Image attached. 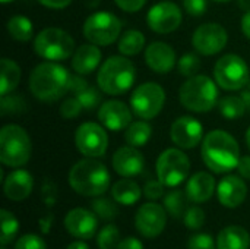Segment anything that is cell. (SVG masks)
I'll list each match as a JSON object with an SVG mask.
<instances>
[{"mask_svg":"<svg viewBox=\"0 0 250 249\" xmlns=\"http://www.w3.org/2000/svg\"><path fill=\"white\" fill-rule=\"evenodd\" d=\"M229 35L223 25L209 22L198 26L192 35L193 48L202 56H214L227 45Z\"/></svg>","mask_w":250,"mask_h":249,"instance_id":"cell-13","label":"cell"},{"mask_svg":"<svg viewBox=\"0 0 250 249\" xmlns=\"http://www.w3.org/2000/svg\"><path fill=\"white\" fill-rule=\"evenodd\" d=\"M122 22L120 19L105 10L94 12L83 23L85 38L95 45H110L120 38Z\"/></svg>","mask_w":250,"mask_h":249,"instance_id":"cell-8","label":"cell"},{"mask_svg":"<svg viewBox=\"0 0 250 249\" xmlns=\"http://www.w3.org/2000/svg\"><path fill=\"white\" fill-rule=\"evenodd\" d=\"M98 119L101 125L111 132L126 131V128L132 123V112L126 103L120 100H108L101 104Z\"/></svg>","mask_w":250,"mask_h":249,"instance_id":"cell-18","label":"cell"},{"mask_svg":"<svg viewBox=\"0 0 250 249\" xmlns=\"http://www.w3.org/2000/svg\"><path fill=\"white\" fill-rule=\"evenodd\" d=\"M34 51L48 62H62L73 54L75 40L62 28H44L34 38Z\"/></svg>","mask_w":250,"mask_h":249,"instance_id":"cell-7","label":"cell"},{"mask_svg":"<svg viewBox=\"0 0 250 249\" xmlns=\"http://www.w3.org/2000/svg\"><path fill=\"white\" fill-rule=\"evenodd\" d=\"M182 19L183 15L180 7L170 0L155 3L146 15V23L149 29L157 34H170L176 31L180 26Z\"/></svg>","mask_w":250,"mask_h":249,"instance_id":"cell-14","label":"cell"},{"mask_svg":"<svg viewBox=\"0 0 250 249\" xmlns=\"http://www.w3.org/2000/svg\"><path fill=\"white\" fill-rule=\"evenodd\" d=\"M201 156L205 166L214 173H227L237 169L240 160V147L233 135L215 129L202 139Z\"/></svg>","mask_w":250,"mask_h":249,"instance_id":"cell-1","label":"cell"},{"mask_svg":"<svg viewBox=\"0 0 250 249\" xmlns=\"http://www.w3.org/2000/svg\"><path fill=\"white\" fill-rule=\"evenodd\" d=\"M215 179L208 172H198L189 178L186 183L188 200L195 204H202L211 200L215 191Z\"/></svg>","mask_w":250,"mask_h":249,"instance_id":"cell-23","label":"cell"},{"mask_svg":"<svg viewBox=\"0 0 250 249\" xmlns=\"http://www.w3.org/2000/svg\"><path fill=\"white\" fill-rule=\"evenodd\" d=\"M114 3H116L122 10L133 13V12L141 10V9L145 6L146 0H114Z\"/></svg>","mask_w":250,"mask_h":249,"instance_id":"cell-46","label":"cell"},{"mask_svg":"<svg viewBox=\"0 0 250 249\" xmlns=\"http://www.w3.org/2000/svg\"><path fill=\"white\" fill-rule=\"evenodd\" d=\"M91 207H92V211L97 214V217L101 220L111 222L119 214V208H117L116 203H113L108 198H103L101 195L91 203Z\"/></svg>","mask_w":250,"mask_h":249,"instance_id":"cell-35","label":"cell"},{"mask_svg":"<svg viewBox=\"0 0 250 249\" xmlns=\"http://www.w3.org/2000/svg\"><path fill=\"white\" fill-rule=\"evenodd\" d=\"M239 6H240L245 12H248V10H250V0H239Z\"/></svg>","mask_w":250,"mask_h":249,"instance_id":"cell-53","label":"cell"},{"mask_svg":"<svg viewBox=\"0 0 250 249\" xmlns=\"http://www.w3.org/2000/svg\"><path fill=\"white\" fill-rule=\"evenodd\" d=\"M0 95L10 94L21 81V68L12 59L3 57L0 60Z\"/></svg>","mask_w":250,"mask_h":249,"instance_id":"cell-28","label":"cell"},{"mask_svg":"<svg viewBox=\"0 0 250 249\" xmlns=\"http://www.w3.org/2000/svg\"><path fill=\"white\" fill-rule=\"evenodd\" d=\"M237 170H239V173H240V176L243 179L250 181V156L240 157L239 164H237Z\"/></svg>","mask_w":250,"mask_h":249,"instance_id":"cell-47","label":"cell"},{"mask_svg":"<svg viewBox=\"0 0 250 249\" xmlns=\"http://www.w3.org/2000/svg\"><path fill=\"white\" fill-rule=\"evenodd\" d=\"M70 90L75 92V97L81 101L83 110H94L101 103V92L95 87L89 85L88 81L81 78V75L72 76Z\"/></svg>","mask_w":250,"mask_h":249,"instance_id":"cell-26","label":"cell"},{"mask_svg":"<svg viewBox=\"0 0 250 249\" xmlns=\"http://www.w3.org/2000/svg\"><path fill=\"white\" fill-rule=\"evenodd\" d=\"M242 92H240V97L243 98V101L246 103V107L250 109V81L240 90Z\"/></svg>","mask_w":250,"mask_h":249,"instance_id":"cell-51","label":"cell"},{"mask_svg":"<svg viewBox=\"0 0 250 249\" xmlns=\"http://www.w3.org/2000/svg\"><path fill=\"white\" fill-rule=\"evenodd\" d=\"M101 50L95 44H82L79 45L72 57V68L78 75L92 73L101 63Z\"/></svg>","mask_w":250,"mask_h":249,"instance_id":"cell-24","label":"cell"},{"mask_svg":"<svg viewBox=\"0 0 250 249\" xmlns=\"http://www.w3.org/2000/svg\"><path fill=\"white\" fill-rule=\"evenodd\" d=\"M167 225V211L163 205L149 201L141 205L135 216L136 230L148 239L160 236Z\"/></svg>","mask_w":250,"mask_h":249,"instance_id":"cell-15","label":"cell"},{"mask_svg":"<svg viewBox=\"0 0 250 249\" xmlns=\"http://www.w3.org/2000/svg\"><path fill=\"white\" fill-rule=\"evenodd\" d=\"M170 138L179 148L192 150L196 145H199V142H202V123L192 116H180L171 123Z\"/></svg>","mask_w":250,"mask_h":249,"instance_id":"cell-16","label":"cell"},{"mask_svg":"<svg viewBox=\"0 0 250 249\" xmlns=\"http://www.w3.org/2000/svg\"><path fill=\"white\" fill-rule=\"evenodd\" d=\"M240 26H242V32L245 34V37L250 40V10L245 12V15L242 16Z\"/></svg>","mask_w":250,"mask_h":249,"instance_id":"cell-50","label":"cell"},{"mask_svg":"<svg viewBox=\"0 0 250 249\" xmlns=\"http://www.w3.org/2000/svg\"><path fill=\"white\" fill-rule=\"evenodd\" d=\"M157 178L168 188H176L186 181L190 172L189 157L177 148H167L157 160Z\"/></svg>","mask_w":250,"mask_h":249,"instance_id":"cell-10","label":"cell"},{"mask_svg":"<svg viewBox=\"0 0 250 249\" xmlns=\"http://www.w3.org/2000/svg\"><path fill=\"white\" fill-rule=\"evenodd\" d=\"M1 249H7V248H6V247H3V245H1Z\"/></svg>","mask_w":250,"mask_h":249,"instance_id":"cell-57","label":"cell"},{"mask_svg":"<svg viewBox=\"0 0 250 249\" xmlns=\"http://www.w3.org/2000/svg\"><path fill=\"white\" fill-rule=\"evenodd\" d=\"M0 220H1V236H0V244L3 247H7L9 244H12L19 232V222L15 217V214H12L7 210H1L0 211Z\"/></svg>","mask_w":250,"mask_h":249,"instance_id":"cell-34","label":"cell"},{"mask_svg":"<svg viewBox=\"0 0 250 249\" xmlns=\"http://www.w3.org/2000/svg\"><path fill=\"white\" fill-rule=\"evenodd\" d=\"M183 7L190 16L199 18L207 12L208 3L207 0H183Z\"/></svg>","mask_w":250,"mask_h":249,"instance_id":"cell-44","label":"cell"},{"mask_svg":"<svg viewBox=\"0 0 250 249\" xmlns=\"http://www.w3.org/2000/svg\"><path fill=\"white\" fill-rule=\"evenodd\" d=\"M141 188L139 185L132 181L130 178H123L117 181L111 188V197L117 204L122 205H133L141 198Z\"/></svg>","mask_w":250,"mask_h":249,"instance_id":"cell-27","label":"cell"},{"mask_svg":"<svg viewBox=\"0 0 250 249\" xmlns=\"http://www.w3.org/2000/svg\"><path fill=\"white\" fill-rule=\"evenodd\" d=\"M250 235L242 226H227L217 236V249H249Z\"/></svg>","mask_w":250,"mask_h":249,"instance_id":"cell-25","label":"cell"},{"mask_svg":"<svg viewBox=\"0 0 250 249\" xmlns=\"http://www.w3.org/2000/svg\"><path fill=\"white\" fill-rule=\"evenodd\" d=\"M6 28H7L9 35L13 40L21 41V43H26L34 37V25L23 15H15L9 18Z\"/></svg>","mask_w":250,"mask_h":249,"instance_id":"cell-30","label":"cell"},{"mask_svg":"<svg viewBox=\"0 0 250 249\" xmlns=\"http://www.w3.org/2000/svg\"><path fill=\"white\" fill-rule=\"evenodd\" d=\"M166 103V91L155 82H144L138 85L130 95L132 112L144 120L154 119L160 114Z\"/></svg>","mask_w":250,"mask_h":249,"instance_id":"cell-11","label":"cell"},{"mask_svg":"<svg viewBox=\"0 0 250 249\" xmlns=\"http://www.w3.org/2000/svg\"><path fill=\"white\" fill-rule=\"evenodd\" d=\"M188 249H217V241L208 233H196L189 238Z\"/></svg>","mask_w":250,"mask_h":249,"instance_id":"cell-40","label":"cell"},{"mask_svg":"<svg viewBox=\"0 0 250 249\" xmlns=\"http://www.w3.org/2000/svg\"><path fill=\"white\" fill-rule=\"evenodd\" d=\"M145 62L155 73H168L176 66V51L163 41H154L145 48Z\"/></svg>","mask_w":250,"mask_h":249,"instance_id":"cell-21","label":"cell"},{"mask_svg":"<svg viewBox=\"0 0 250 249\" xmlns=\"http://www.w3.org/2000/svg\"><path fill=\"white\" fill-rule=\"evenodd\" d=\"M177 69L182 76L192 78V76L198 75V70L201 69V60L195 53H186L179 59Z\"/></svg>","mask_w":250,"mask_h":249,"instance_id":"cell-37","label":"cell"},{"mask_svg":"<svg viewBox=\"0 0 250 249\" xmlns=\"http://www.w3.org/2000/svg\"><path fill=\"white\" fill-rule=\"evenodd\" d=\"M64 227L69 235L76 239H91L97 233L98 217L94 211L86 208H73L64 217Z\"/></svg>","mask_w":250,"mask_h":249,"instance_id":"cell-17","label":"cell"},{"mask_svg":"<svg viewBox=\"0 0 250 249\" xmlns=\"http://www.w3.org/2000/svg\"><path fill=\"white\" fill-rule=\"evenodd\" d=\"M75 144L81 154L85 157L97 158L105 154L108 148V136L104 126L94 122H85L76 129Z\"/></svg>","mask_w":250,"mask_h":249,"instance_id":"cell-12","label":"cell"},{"mask_svg":"<svg viewBox=\"0 0 250 249\" xmlns=\"http://www.w3.org/2000/svg\"><path fill=\"white\" fill-rule=\"evenodd\" d=\"M212 1H229V0H212Z\"/></svg>","mask_w":250,"mask_h":249,"instance_id":"cell-56","label":"cell"},{"mask_svg":"<svg viewBox=\"0 0 250 249\" xmlns=\"http://www.w3.org/2000/svg\"><path fill=\"white\" fill-rule=\"evenodd\" d=\"M3 4H7V3H10V1H13V0H0Z\"/></svg>","mask_w":250,"mask_h":249,"instance_id":"cell-55","label":"cell"},{"mask_svg":"<svg viewBox=\"0 0 250 249\" xmlns=\"http://www.w3.org/2000/svg\"><path fill=\"white\" fill-rule=\"evenodd\" d=\"M246 144H248V147H249V150H250V126H249V129L246 131Z\"/></svg>","mask_w":250,"mask_h":249,"instance_id":"cell-54","label":"cell"},{"mask_svg":"<svg viewBox=\"0 0 250 249\" xmlns=\"http://www.w3.org/2000/svg\"><path fill=\"white\" fill-rule=\"evenodd\" d=\"M32 144L28 132L19 125H6L0 131V161L7 167H21L31 158Z\"/></svg>","mask_w":250,"mask_h":249,"instance_id":"cell-6","label":"cell"},{"mask_svg":"<svg viewBox=\"0 0 250 249\" xmlns=\"http://www.w3.org/2000/svg\"><path fill=\"white\" fill-rule=\"evenodd\" d=\"M34 188V179L28 170L16 169L7 175L3 183V191L7 200L10 201H23L26 200Z\"/></svg>","mask_w":250,"mask_h":249,"instance_id":"cell-22","label":"cell"},{"mask_svg":"<svg viewBox=\"0 0 250 249\" xmlns=\"http://www.w3.org/2000/svg\"><path fill=\"white\" fill-rule=\"evenodd\" d=\"M113 169L122 178H133L138 176L145 166V158L142 153L132 145L120 147L113 154Z\"/></svg>","mask_w":250,"mask_h":249,"instance_id":"cell-19","label":"cell"},{"mask_svg":"<svg viewBox=\"0 0 250 249\" xmlns=\"http://www.w3.org/2000/svg\"><path fill=\"white\" fill-rule=\"evenodd\" d=\"M214 78L223 90L237 91L250 81L249 66L237 54H224L214 66Z\"/></svg>","mask_w":250,"mask_h":249,"instance_id":"cell-9","label":"cell"},{"mask_svg":"<svg viewBox=\"0 0 250 249\" xmlns=\"http://www.w3.org/2000/svg\"><path fill=\"white\" fill-rule=\"evenodd\" d=\"M116 249H144L142 242L138 238H125L120 241V244L117 245Z\"/></svg>","mask_w":250,"mask_h":249,"instance_id":"cell-48","label":"cell"},{"mask_svg":"<svg viewBox=\"0 0 250 249\" xmlns=\"http://www.w3.org/2000/svg\"><path fill=\"white\" fill-rule=\"evenodd\" d=\"M218 109L227 120H236L245 114L248 107L240 95H226L218 101Z\"/></svg>","mask_w":250,"mask_h":249,"instance_id":"cell-32","label":"cell"},{"mask_svg":"<svg viewBox=\"0 0 250 249\" xmlns=\"http://www.w3.org/2000/svg\"><path fill=\"white\" fill-rule=\"evenodd\" d=\"M72 76L57 62H44L35 66L29 75L31 94L40 101H57L72 87Z\"/></svg>","mask_w":250,"mask_h":249,"instance_id":"cell-2","label":"cell"},{"mask_svg":"<svg viewBox=\"0 0 250 249\" xmlns=\"http://www.w3.org/2000/svg\"><path fill=\"white\" fill-rule=\"evenodd\" d=\"M120 232L116 225H105L98 236H97V245L100 249H116L120 244Z\"/></svg>","mask_w":250,"mask_h":249,"instance_id":"cell-36","label":"cell"},{"mask_svg":"<svg viewBox=\"0 0 250 249\" xmlns=\"http://www.w3.org/2000/svg\"><path fill=\"white\" fill-rule=\"evenodd\" d=\"M41 195H42V200H44L45 205H47V207H51V205L56 203V195H57L54 183L50 182V181H45L44 185H42Z\"/></svg>","mask_w":250,"mask_h":249,"instance_id":"cell-45","label":"cell"},{"mask_svg":"<svg viewBox=\"0 0 250 249\" xmlns=\"http://www.w3.org/2000/svg\"><path fill=\"white\" fill-rule=\"evenodd\" d=\"M218 94L217 82L201 73L188 78L179 90L182 106L195 113H207L212 110L218 103Z\"/></svg>","mask_w":250,"mask_h":249,"instance_id":"cell-5","label":"cell"},{"mask_svg":"<svg viewBox=\"0 0 250 249\" xmlns=\"http://www.w3.org/2000/svg\"><path fill=\"white\" fill-rule=\"evenodd\" d=\"M205 219H207L205 217V211L201 207L193 205V207L186 210V213L183 216V223L190 230H199V229L204 227Z\"/></svg>","mask_w":250,"mask_h":249,"instance_id":"cell-39","label":"cell"},{"mask_svg":"<svg viewBox=\"0 0 250 249\" xmlns=\"http://www.w3.org/2000/svg\"><path fill=\"white\" fill-rule=\"evenodd\" d=\"M66 249H89V247H88L85 242H82V239H79V241H76V242L69 244Z\"/></svg>","mask_w":250,"mask_h":249,"instance_id":"cell-52","label":"cell"},{"mask_svg":"<svg viewBox=\"0 0 250 249\" xmlns=\"http://www.w3.org/2000/svg\"><path fill=\"white\" fill-rule=\"evenodd\" d=\"M26 110V101L21 95H3L0 101V112L1 114H15L22 113Z\"/></svg>","mask_w":250,"mask_h":249,"instance_id":"cell-38","label":"cell"},{"mask_svg":"<svg viewBox=\"0 0 250 249\" xmlns=\"http://www.w3.org/2000/svg\"><path fill=\"white\" fill-rule=\"evenodd\" d=\"M152 135V128L146 120H138V122H132L125 132V139L127 142V145L132 147H144L146 145V142L149 141Z\"/></svg>","mask_w":250,"mask_h":249,"instance_id":"cell-31","label":"cell"},{"mask_svg":"<svg viewBox=\"0 0 250 249\" xmlns=\"http://www.w3.org/2000/svg\"><path fill=\"white\" fill-rule=\"evenodd\" d=\"M117 47L123 56H138L145 48V35L138 29H127L120 35Z\"/></svg>","mask_w":250,"mask_h":249,"instance_id":"cell-29","label":"cell"},{"mask_svg":"<svg viewBox=\"0 0 250 249\" xmlns=\"http://www.w3.org/2000/svg\"><path fill=\"white\" fill-rule=\"evenodd\" d=\"M83 110L81 101L76 97H70L66 98L62 104H60V114L64 119H75L81 114V112Z\"/></svg>","mask_w":250,"mask_h":249,"instance_id":"cell-41","label":"cell"},{"mask_svg":"<svg viewBox=\"0 0 250 249\" xmlns=\"http://www.w3.org/2000/svg\"><path fill=\"white\" fill-rule=\"evenodd\" d=\"M136 79L135 65L123 56L108 57L97 73L100 90L108 95H120L127 92Z\"/></svg>","mask_w":250,"mask_h":249,"instance_id":"cell-4","label":"cell"},{"mask_svg":"<svg viewBox=\"0 0 250 249\" xmlns=\"http://www.w3.org/2000/svg\"><path fill=\"white\" fill-rule=\"evenodd\" d=\"M38 3L48 9H64L72 3V0H38Z\"/></svg>","mask_w":250,"mask_h":249,"instance_id":"cell-49","label":"cell"},{"mask_svg":"<svg viewBox=\"0 0 250 249\" xmlns=\"http://www.w3.org/2000/svg\"><path fill=\"white\" fill-rule=\"evenodd\" d=\"M217 197L223 207L237 208L242 205L248 197V186L243 178L227 175L217 185Z\"/></svg>","mask_w":250,"mask_h":249,"instance_id":"cell-20","label":"cell"},{"mask_svg":"<svg viewBox=\"0 0 250 249\" xmlns=\"http://www.w3.org/2000/svg\"><path fill=\"white\" fill-rule=\"evenodd\" d=\"M186 198L188 195H185L180 189L171 191L164 197V208L166 211L176 220L183 219L185 213H186Z\"/></svg>","mask_w":250,"mask_h":249,"instance_id":"cell-33","label":"cell"},{"mask_svg":"<svg viewBox=\"0 0 250 249\" xmlns=\"http://www.w3.org/2000/svg\"><path fill=\"white\" fill-rule=\"evenodd\" d=\"M144 195L149 201H157L163 198L164 195V185L157 179V181H148L146 185L144 186Z\"/></svg>","mask_w":250,"mask_h":249,"instance_id":"cell-43","label":"cell"},{"mask_svg":"<svg viewBox=\"0 0 250 249\" xmlns=\"http://www.w3.org/2000/svg\"><path fill=\"white\" fill-rule=\"evenodd\" d=\"M15 249H47V245L38 235L26 233L15 242Z\"/></svg>","mask_w":250,"mask_h":249,"instance_id":"cell-42","label":"cell"},{"mask_svg":"<svg viewBox=\"0 0 250 249\" xmlns=\"http://www.w3.org/2000/svg\"><path fill=\"white\" fill-rule=\"evenodd\" d=\"M67 182L70 188L83 197H100L110 186V173L107 167L95 158L79 160L69 172Z\"/></svg>","mask_w":250,"mask_h":249,"instance_id":"cell-3","label":"cell"}]
</instances>
